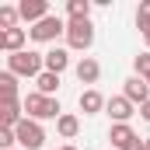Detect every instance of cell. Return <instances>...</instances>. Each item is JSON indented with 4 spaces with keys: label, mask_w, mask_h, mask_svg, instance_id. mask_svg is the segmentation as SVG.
Listing matches in <instances>:
<instances>
[{
    "label": "cell",
    "mask_w": 150,
    "mask_h": 150,
    "mask_svg": "<svg viewBox=\"0 0 150 150\" xmlns=\"http://www.w3.org/2000/svg\"><path fill=\"white\" fill-rule=\"evenodd\" d=\"M25 42H28V28H11V32H0V49H4L7 56L25 52Z\"/></svg>",
    "instance_id": "9c48e42d"
},
{
    "label": "cell",
    "mask_w": 150,
    "mask_h": 150,
    "mask_svg": "<svg viewBox=\"0 0 150 150\" xmlns=\"http://www.w3.org/2000/svg\"><path fill=\"white\" fill-rule=\"evenodd\" d=\"M77 105H80V112L84 115H98L105 105H108V98L101 94V91H94V87H87V91H80V98H77Z\"/></svg>",
    "instance_id": "30bf717a"
},
{
    "label": "cell",
    "mask_w": 150,
    "mask_h": 150,
    "mask_svg": "<svg viewBox=\"0 0 150 150\" xmlns=\"http://www.w3.org/2000/svg\"><path fill=\"white\" fill-rule=\"evenodd\" d=\"M67 67H70V52L67 49H49L45 52V70L49 74H63Z\"/></svg>",
    "instance_id": "5bb4252c"
},
{
    "label": "cell",
    "mask_w": 150,
    "mask_h": 150,
    "mask_svg": "<svg viewBox=\"0 0 150 150\" xmlns=\"http://www.w3.org/2000/svg\"><path fill=\"white\" fill-rule=\"evenodd\" d=\"M143 42H147V52H150V32H147V35H143Z\"/></svg>",
    "instance_id": "cb8c5ba5"
},
{
    "label": "cell",
    "mask_w": 150,
    "mask_h": 150,
    "mask_svg": "<svg viewBox=\"0 0 150 150\" xmlns=\"http://www.w3.org/2000/svg\"><path fill=\"white\" fill-rule=\"evenodd\" d=\"M108 140H112V150H126L133 140H136V133H133V126H129V122H112Z\"/></svg>",
    "instance_id": "7c38bea8"
},
{
    "label": "cell",
    "mask_w": 150,
    "mask_h": 150,
    "mask_svg": "<svg viewBox=\"0 0 150 150\" xmlns=\"http://www.w3.org/2000/svg\"><path fill=\"white\" fill-rule=\"evenodd\" d=\"M56 133H59L63 140H74L77 133H80V119H77L74 112H63L59 119H56Z\"/></svg>",
    "instance_id": "4fadbf2b"
},
{
    "label": "cell",
    "mask_w": 150,
    "mask_h": 150,
    "mask_svg": "<svg viewBox=\"0 0 150 150\" xmlns=\"http://www.w3.org/2000/svg\"><path fill=\"white\" fill-rule=\"evenodd\" d=\"M18 21H21V11H18V7H11V4H4V7H0V32L18 28Z\"/></svg>",
    "instance_id": "ac0fdd59"
},
{
    "label": "cell",
    "mask_w": 150,
    "mask_h": 150,
    "mask_svg": "<svg viewBox=\"0 0 150 150\" xmlns=\"http://www.w3.org/2000/svg\"><path fill=\"white\" fill-rule=\"evenodd\" d=\"M0 101H18V74H0Z\"/></svg>",
    "instance_id": "9a60e30c"
},
{
    "label": "cell",
    "mask_w": 150,
    "mask_h": 150,
    "mask_svg": "<svg viewBox=\"0 0 150 150\" xmlns=\"http://www.w3.org/2000/svg\"><path fill=\"white\" fill-rule=\"evenodd\" d=\"M14 143H18V133L14 129H0V150H18Z\"/></svg>",
    "instance_id": "44dd1931"
},
{
    "label": "cell",
    "mask_w": 150,
    "mask_h": 150,
    "mask_svg": "<svg viewBox=\"0 0 150 150\" xmlns=\"http://www.w3.org/2000/svg\"><path fill=\"white\" fill-rule=\"evenodd\" d=\"M136 28L143 35L150 32V0H140V7H136Z\"/></svg>",
    "instance_id": "d6986e66"
},
{
    "label": "cell",
    "mask_w": 150,
    "mask_h": 150,
    "mask_svg": "<svg viewBox=\"0 0 150 150\" xmlns=\"http://www.w3.org/2000/svg\"><path fill=\"white\" fill-rule=\"evenodd\" d=\"M140 115H143V119L150 122V101H147V105H140Z\"/></svg>",
    "instance_id": "7402d4cb"
},
{
    "label": "cell",
    "mask_w": 150,
    "mask_h": 150,
    "mask_svg": "<svg viewBox=\"0 0 150 150\" xmlns=\"http://www.w3.org/2000/svg\"><path fill=\"white\" fill-rule=\"evenodd\" d=\"M70 21H91V0H67Z\"/></svg>",
    "instance_id": "e0dca14e"
},
{
    "label": "cell",
    "mask_w": 150,
    "mask_h": 150,
    "mask_svg": "<svg viewBox=\"0 0 150 150\" xmlns=\"http://www.w3.org/2000/svg\"><path fill=\"white\" fill-rule=\"evenodd\" d=\"M67 45L77 52H87L94 45V25L91 21H67Z\"/></svg>",
    "instance_id": "277c9868"
},
{
    "label": "cell",
    "mask_w": 150,
    "mask_h": 150,
    "mask_svg": "<svg viewBox=\"0 0 150 150\" xmlns=\"http://www.w3.org/2000/svg\"><path fill=\"white\" fill-rule=\"evenodd\" d=\"M14 133H18V147L21 150H42L45 147V129H42V122L28 119V115H25V122H21Z\"/></svg>",
    "instance_id": "3957f363"
},
{
    "label": "cell",
    "mask_w": 150,
    "mask_h": 150,
    "mask_svg": "<svg viewBox=\"0 0 150 150\" xmlns=\"http://www.w3.org/2000/svg\"><path fill=\"white\" fill-rule=\"evenodd\" d=\"M25 112H28V119H35V122H49V119H59L63 108H59L56 98L32 91V94H25Z\"/></svg>",
    "instance_id": "6da1fadb"
},
{
    "label": "cell",
    "mask_w": 150,
    "mask_h": 150,
    "mask_svg": "<svg viewBox=\"0 0 150 150\" xmlns=\"http://www.w3.org/2000/svg\"><path fill=\"white\" fill-rule=\"evenodd\" d=\"M147 84H150V77H147Z\"/></svg>",
    "instance_id": "484cf974"
},
{
    "label": "cell",
    "mask_w": 150,
    "mask_h": 150,
    "mask_svg": "<svg viewBox=\"0 0 150 150\" xmlns=\"http://www.w3.org/2000/svg\"><path fill=\"white\" fill-rule=\"evenodd\" d=\"M56 150H77V147H74V143H67V147H56Z\"/></svg>",
    "instance_id": "603a6c76"
},
{
    "label": "cell",
    "mask_w": 150,
    "mask_h": 150,
    "mask_svg": "<svg viewBox=\"0 0 150 150\" xmlns=\"http://www.w3.org/2000/svg\"><path fill=\"white\" fill-rule=\"evenodd\" d=\"M74 74H77L80 84H98V77H101V63H98L94 56H84V59L74 67Z\"/></svg>",
    "instance_id": "8fae6325"
},
{
    "label": "cell",
    "mask_w": 150,
    "mask_h": 150,
    "mask_svg": "<svg viewBox=\"0 0 150 150\" xmlns=\"http://www.w3.org/2000/svg\"><path fill=\"white\" fill-rule=\"evenodd\" d=\"M18 150H21V147H18Z\"/></svg>",
    "instance_id": "4316f807"
},
{
    "label": "cell",
    "mask_w": 150,
    "mask_h": 150,
    "mask_svg": "<svg viewBox=\"0 0 150 150\" xmlns=\"http://www.w3.org/2000/svg\"><path fill=\"white\" fill-rule=\"evenodd\" d=\"M122 94H126L133 105H147V101H150V84L143 80V77H136V74H133L126 84H122Z\"/></svg>",
    "instance_id": "52a82bcc"
},
{
    "label": "cell",
    "mask_w": 150,
    "mask_h": 150,
    "mask_svg": "<svg viewBox=\"0 0 150 150\" xmlns=\"http://www.w3.org/2000/svg\"><path fill=\"white\" fill-rule=\"evenodd\" d=\"M133 70H136V77L147 80V77H150V52H140V56L133 59Z\"/></svg>",
    "instance_id": "ffe728a7"
},
{
    "label": "cell",
    "mask_w": 150,
    "mask_h": 150,
    "mask_svg": "<svg viewBox=\"0 0 150 150\" xmlns=\"http://www.w3.org/2000/svg\"><path fill=\"white\" fill-rule=\"evenodd\" d=\"M7 70L18 77H38L45 74V52H32V49L14 52V56H7Z\"/></svg>",
    "instance_id": "7a4b0ae2"
},
{
    "label": "cell",
    "mask_w": 150,
    "mask_h": 150,
    "mask_svg": "<svg viewBox=\"0 0 150 150\" xmlns=\"http://www.w3.org/2000/svg\"><path fill=\"white\" fill-rule=\"evenodd\" d=\"M35 91L38 94H49V98H56V91H59V74H38L35 77Z\"/></svg>",
    "instance_id": "2e32d148"
},
{
    "label": "cell",
    "mask_w": 150,
    "mask_h": 150,
    "mask_svg": "<svg viewBox=\"0 0 150 150\" xmlns=\"http://www.w3.org/2000/svg\"><path fill=\"white\" fill-rule=\"evenodd\" d=\"M28 35L35 38V42H56L59 35H67V21L63 18H56V14H49L45 21H38L28 28Z\"/></svg>",
    "instance_id": "5b68a950"
},
{
    "label": "cell",
    "mask_w": 150,
    "mask_h": 150,
    "mask_svg": "<svg viewBox=\"0 0 150 150\" xmlns=\"http://www.w3.org/2000/svg\"><path fill=\"white\" fill-rule=\"evenodd\" d=\"M143 140H147V150H150V136H143Z\"/></svg>",
    "instance_id": "d4e9b609"
},
{
    "label": "cell",
    "mask_w": 150,
    "mask_h": 150,
    "mask_svg": "<svg viewBox=\"0 0 150 150\" xmlns=\"http://www.w3.org/2000/svg\"><path fill=\"white\" fill-rule=\"evenodd\" d=\"M105 112L112 115L115 122H129L133 115H136V105L126 98V94H115V98H108V105H105Z\"/></svg>",
    "instance_id": "ba28073f"
},
{
    "label": "cell",
    "mask_w": 150,
    "mask_h": 150,
    "mask_svg": "<svg viewBox=\"0 0 150 150\" xmlns=\"http://www.w3.org/2000/svg\"><path fill=\"white\" fill-rule=\"evenodd\" d=\"M18 11H21V21H28V25H38V21H45L52 14L49 11V0H21Z\"/></svg>",
    "instance_id": "8992f818"
}]
</instances>
